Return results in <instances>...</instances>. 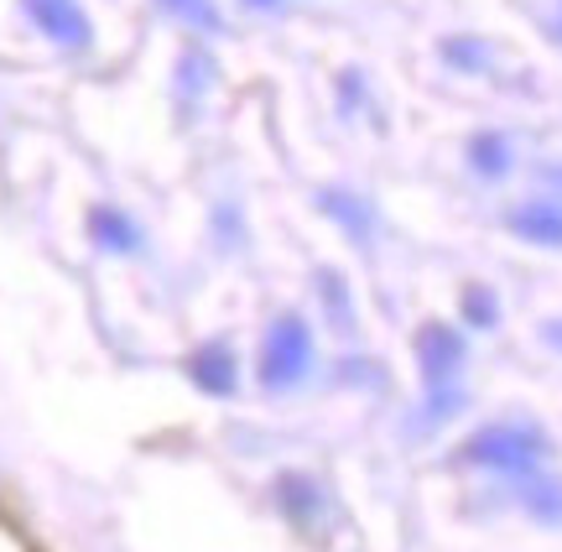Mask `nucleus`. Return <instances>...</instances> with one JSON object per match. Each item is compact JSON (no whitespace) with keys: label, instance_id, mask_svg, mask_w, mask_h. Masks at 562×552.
Here are the masks:
<instances>
[{"label":"nucleus","instance_id":"nucleus-14","mask_svg":"<svg viewBox=\"0 0 562 552\" xmlns=\"http://www.w3.org/2000/svg\"><path fill=\"white\" fill-rule=\"evenodd\" d=\"M463 313H469V324H495V297L490 292H480V286H469L463 292Z\"/></svg>","mask_w":562,"mask_h":552},{"label":"nucleus","instance_id":"nucleus-11","mask_svg":"<svg viewBox=\"0 0 562 552\" xmlns=\"http://www.w3.org/2000/svg\"><path fill=\"white\" fill-rule=\"evenodd\" d=\"M526 511L542 516V521H562V480H547V474H526Z\"/></svg>","mask_w":562,"mask_h":552},{"label":"nucleus","instance_id":"nucleus-3","mask_svg":"<svg viewBox=\"0 0 562 552\" xmlns=\"http://www.w3.org/2000/svg\"><path fill=\"white\" fill-rule=\"evenodd\" d=\"M277 506L302 537H323L328 532V521H334V506H328L323 485L318 480H307V474H281L277 480Z\"/></svg>","mask_w":562,"mask_h":552},{"label":"nucleus","instance_id":"nucleus-15","mask_svg":"<svg viewBox=\"0 0 562 552\" xmlns=\"http://www.w3.org/2000/svg\"><path fill=\"white\" fill-rule=\"evenodd\" d=\"M542 334H547V345H558V349H562V318H558V324H547Z\"/></svg>","mask_w":562,"mask_h":552},{"label":"nucleus","instance_id":"nucleus-10","mask_svg":"<svg viewBox=\"0 0 562 552\" xmlns=\"http://www.w3.org/2000/svg\"><path fill=\"white\" fill-rule=\"evenodd\" d=\"M469 162H474V172H484V178H505V172H510V142L484 131V136L469 142Z\"/></svg>","mask_w":562,"mask_h":552},{"label":"nucleus","instance_id":"nucleus-12","mask_svg":"<svg viewBox=\"0 0 562 552\" xmlns=\"http://www.w3.org/2000/svg\"><path fill=\"white\" fill-rule=\"evenodd\" d=\"M161 11H172V16H182L188 26H199V32H220V5L214 0H157Z\"/></svg>","mask_w":562,"mask_h":552},{"label":"nucleus","instance_id":"nucleus-9","mask_svg":"<svg viewBox=\"0 0 562 552\" xmlns=\"http://www.w3.org/2000/svg\"><path fill=\"white\" fill-rule=\"evenodd\" d=\"M318 209L323 214H334L355 240H370V209L355 199V193H344V188H328V193H318Z\"/></svg>","mask_w":562,"mask_h":552},{"label":"nucleus","instance_id":"nucleus-6","mask_svg":"<svg viewBox=\"0 0 562 552\" xmlns=\"http://www.w3.org/2000/svg\"><path fill=\"white\" fill-rule=\"evenodd\" d=\"M26 16L42 26V37L63 47H89V16L79 0H26Z\"/></svg>","mask_w":562,"mask_h":552},{"label":"nucleus","instance_id":"nucleus-13","mask_svg":"<svg viewBox=\"0 0 562 552\" xmlns=\"http://www.w3.org/2000/svg\"><path fill=\"white\" fill-rule=\"evenodd\" d=\"M442 58L448 63H463V68H469V74H484V63H490V53H484L480 42H442Z\"/></svg>","mask_w":562,"mask_h":552},{"label":"nucleus","instance_id":"nucleus-4","mask_svg":"<svg viewBox=\"0 0 562 552\" xmlns=\"http://www.w3.org/2000/svg\"><path fill=\"white\" fill-rule=\"evenodd\" d=\"M417 365L432 391H453V375L463 370V339L448 324H427L417 334Z\"/></svg>","mask_w":562,"mask_h":552},{"label":"nucleus","instance_id":"nucleus-16","mask_svg":"<svg viewBox=\"0 0 562 552\" xmlns=\"http://www.w3.org/2000/svg\"><path fill=\"white\" fill-rule=\"evenodd\" d=\"M250 5H256V11H271V5H281V0H250Z\"/></svg>","mask_w":562,"mask_h":552},{"label":"nucleus","instance_id":"nucleus-7","mask_svg":"<svg viewBox=\"0 0 562 552\" xmlns=\"http://www.w3.org/2000/svg\"><path fill=\"white\" fill-rule=\"evenodd\" d=\"M510 229L521 240H531V246H562V204H547V199L521 204L510 214Z\"/></svg>","mask_w":562,"mask_h":552},{"label":"nucleus","instance_id":"nucleus-2","mask_svg":"<svg viewBox=\"0 0 562 552\" xmlns=\"http://www.w3.org/2000/svg\"><path fill=\"white\" fill-rule=\"evenodd\" d=\"M307 370H313V334L297 313H281L261 339V386L292 391L297 381H307Z\"/></svg>","mask_w":562,"mask_h":552},{"label":"nucleus","instance_id":"nucleus-1","mask_svg":"<svg viewBox=\"0 0 562 552\" xmlns=\"http://www.w3.org/2000/svg\"><path fill=\"white\" fill-rule=\"evenodd\" d=\"M469 464H480V470H495V474H526L542 470L547 459V432L542 428H526V423H490L469 438V449H463Z\"/></svg>","mask_w":562,"mask_h":552},{"label":"nucleus","instance_id":"nucleus-8","mask_svg":"<svg viewBox=\"0 0 562 552\" xmlns=\"http://www.w3.org/2000/svg\"><path fill=\"white\" fill-rule=\"evenodd\" d=\"M89 235H94L104 250H115V256H131V250H140L136 219H131V214H121V209H94V214H89Z\"/></svg>","mask_w":562,"mask_h":552},{"label":"nucleus","instance_id":"nucleus-5","mask_svg":"<svg viewBox=\"0 0 562 552\" xmlns=\"http://www.w3.org/2000/svg\"><path fill=\"white\" fill-rule=\"evenodd\" d=\"M188 375H193V386L209 391V396H235L240 386V360H235V349L220 345V339H209L188 354Z\"/></svg>","mask_w":562,"mask_h":552}]
</instances>
